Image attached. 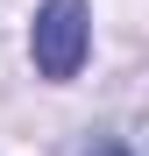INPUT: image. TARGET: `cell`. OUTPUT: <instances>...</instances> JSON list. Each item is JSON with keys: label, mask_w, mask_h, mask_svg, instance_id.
Listing matches in <instances>:
<instances>
[{"label": "cell", "mask_w": 149, "mask_h": 156, "mask_svg": "<svg viewBox=\"0 0 149 156\" xmlns=\"http://www.w3.org/2000/svg\"><path fill=\"white\" fill-rule=\"evenodd\" d=\"M85 0H43L36 7V29H29V50H36V71L50 78V85H64V78H78L85 64Z\"/></svg>", "instance_id": "6da1fadb"}, {"label": "cell", "mask_w": 149, "mask_h": 156, "mask_svg": "<svg viewBox=\"0 0 149 156\" xmlns=\"http://www.w3.org/2000/svg\"><path fill=\"white\" fill-rule=\"evenodd\" d=\"M85 156H128V135H107L99 149H85Z\"/></svg>", "instance_id": "7a4b0ae2"}]
</instances>
